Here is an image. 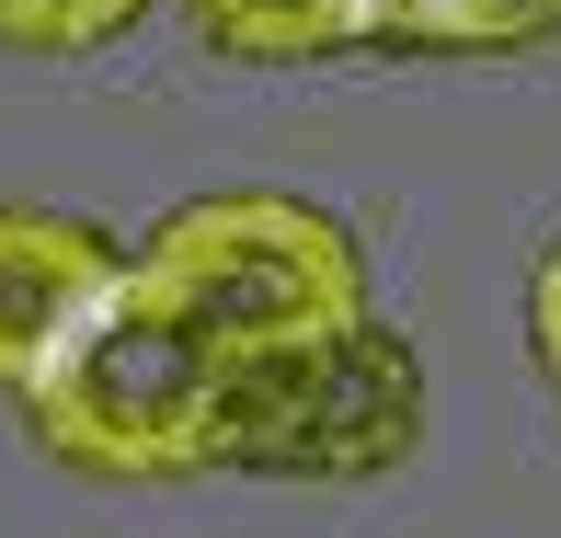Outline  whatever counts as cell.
Segmentation results:
<instances>
[{"instance_id": "cell-2", "label": "cell", "mask_w": 561, "mask_h": 538, "mask_svg": "<svg viewBox=\"0 0 561 538\" xmlns=\"http://www.w3.org/2000/svg\"><path fill=\"white\" fill-rule=\"evenodd\" d=\"M424 435V367L401 332L355 321L310 344H264L218 378L207 401V470L264 481H378Z\"/></svg>"}, {"instance_id": "cell-1", "label": "cell", "mask_w": 561, "mask_h": 538, "mask_svg": "<svg viewBox=\"0 0 561 538\" xmlns=\"http://www.w3.org/2000/svg\"><path fill=\"white\" fill-rule=\"evenodd\" d=\"M229 367H241V355L126 252V275L58 344V367L23 390V424H35V447L58 458V470L184 481V470H207V401H218Z\"/></svg>"}, {"instance_id": "cell-8", "label": "cell", "mask_w": 561, "mask_h": 538, "mask_svg": "<svg viewBox=\"0 0 561 538\" xmlns=\"http://www.w3.org/2000/svg\"><path fill=\"white\" fill-rule=\"evenodd\" d=\"M527 332H539V367H550V390H561V241L539 252V287H527Z\"/></svg>"}, {"instance_id": "cell-3", "label": "cell", "mask_w": 561, "mask_h": 538, "mask_svg": "<svg viewBox=\"0 0 561 538\" xmlns=\"http://www.w3.org/2000/svg\"><path fill=\"white\" fill-rule=\"evenodd\" d=\"M138 264L161 275L229 355L310 344V332H355L367 321V264H355L344 218L298 207V195H207V207L149 229Z\"/></svg>"}, {"instance_id": "cell-6", "label": "cell", "mask_w": 561, "mask_h": 538, "mask_svg": "<svg viewBox=\"0 0 561 538\" xmlns=\"http://www.w3.org/2000/svg\"><path fill=\"white\" fill-rule=\"evenodd\" d=\"M561 35V0H390V46H550Z\"/></svg>"}, {"instance_id": "cell-5", "label": "cell", "mask_w": 561, "mask_h": 538, "mask_svg": "<svg viewBox=\"0 0 561 538\" xmlns=\"http://www.w3.org/2000/svg\"><path fill=\"white\" fill-rule=\"evenodd\" d=\"M184 12H195V35H207L218 58H252V69L390 46V0H184Z\"/></svg>"}, {"instance_id": "cell-4", "label": "cell", "mask_w": 561, "mask_h": 538, "mask_svg": "<svg viewBox=\"0 0 561 538\" xmlns=\"http://www.w3.org/2000/svg\"><path fill=\"white\" fill-rule=\"evenodd\" d=\"M115 275H126V252L92 218H69V207H0V390H12V401L58 367V344L92 321V298H104Z\"/></svg>"}, {"instance_id": "cell-7", "label": "cell", "mask_w": 561, "mask_h": 538, "mask_svg": "<svg viewBox=\"0 0 561 538\" xmlns=\"http://www.w3.org/2000/svg\"><path fill=\"white\" fill-rule=\"evenodd\" d=\"M149 0H0V46H35V58H81V46L126 35Z\"/></svg>"}]
</instances>
